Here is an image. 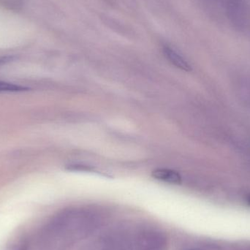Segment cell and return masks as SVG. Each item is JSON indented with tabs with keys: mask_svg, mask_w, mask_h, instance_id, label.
Masks as SVG:
<instances>
[{
	"mask_svg": "<svg viewBox=\"0 0 250 250\" xmlns=\"http://www.w3.org/2000/svg\"><path fill=\"white\" fill-rule=\"evenodd\" d=\"M135 240L138 250H163L166 245V236L156 230H141Z\"/></svg>",
	"mask_w": 250,
	"mask_h": 250,
	"instance_id": "1",
	"label": "cell"
},
{
	"mask_svg": "<svg viewBox=\"0 0 250 250\" xmlns=\"http://www.w3.org/2000/svg\"><path fill=\"white\" fill-rule=\"evenodd\" d=\"M163 53L167 57V60L178 68L185 70V71H190L192 70V67L188 61L180 54L174 51L173 48L166 45L163 48Z\"/></svg>",
	"mask_w": 250,
	"mask_h": 250,
	"instance_id": "2",
	"label": "cell"
},
{
	"mask_svg": "<svg viewBox=\"0 0 250 250\" xmlns=\"http://www.w3.org/2000/svg\"><path fill=\"white\" fill-rule=\"evenodd\" d=\"M152 176L157 180L173 185H179L182 182L180 174L170 169L158 168L152 172Z\"/></svg>",
	"mask_w": 250,
	"mask_h": 250,
	"instance_id": "3",
	"label": "cell"
},
{
	"mask_svg": "<svg viewBox=\"0 0 250 250\" xmlns=\"http://www.w3.org/2000/svg\"><path fill=\"white\" fill-rule=\"evenodd\" d=\"M0 4L9 10H19L23 5V0H0Z\"/></svg>",
	"mask_w": 250,
	"mask_h": 250,
	"instance_id": "4",
	"label": "cell"
},
{
	"mask_svg": "<svg viewBox=\"0 0 250 250\" xmlns=\"http://www.w3.org/2000/svg\"><path fill=\"white\" fill-rule=\"evenodd\" d=\"M27 89V88L19 85L0 82V92H22Z\"/></svg>",
	"mask_w": 250,
	"mask_h": 250,
	"instance_id": "5",
	"label": "cell"
}]
</instances>
